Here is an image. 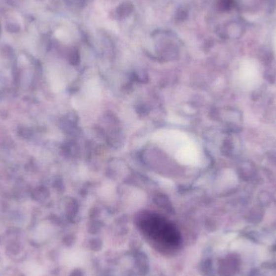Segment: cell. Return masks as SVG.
<instances>
[{
    "label": "cell",
    "mask_w": 276,
    "mask_h": 276,
    "mask_svg": "<svg viewBox=\"0 0 276 276\" xmlns=\"http://www.w3.org/2000/svg\"><path fill=\"white\" fill-rule=\"evenodd\" d=\"M154 140L181 164L196 166L201 162V152L198 146L182 132L177 130L158 132Z\"/></svg>",
    "instance_id": "1"
},
{
    "label": "cell",
    "mask_w": 276,
    "mask_h": 276,
    "mask_svg": "<svg viewBox=\"0 0 276 276\" xmlns=\"http://www.w3.org/2000/svg\"><path fill=\"white\" fill-rule=\"evenodd\" d=\"M245 31L244 25L239 21H233L228 25L226 28V34L232 37H239L242 35Z\"/></svg>",
    "instance_id": "2"
},
{
    "label": "cell",
    "mask_w": 276,
    "mask_h": 276,
    "mask_svg": "<svg viewBox=\"0 0 276 276\" xmlns=\"http://www.w3.org/2000/svg\"><path fill=\"white\" fill-rule=\"evenodd\" d=\"M234 0H221L219 6L222 10H230L234 7Z\"/></svg>",
    "instance_id": "3"
},
{
    "label": "cell",
    "mask_w": 276,
    "mask_h": 276,
    "mask_svg": "<svg viewBox=\"0 0 276 276\" xmlns=\"http://www.w3.org/2000/svg\"><path fill=\"white\" fill-rule=\"evenodd\" d=\"M131 9V5H128L127 3H124V4L121 5V7L119 8L118 13L120 14V16H122L123 14V16H126L130 13Z\"/></svg>",
    "instance_id": "4"
}]
</instances>
